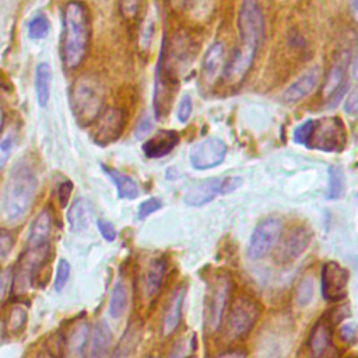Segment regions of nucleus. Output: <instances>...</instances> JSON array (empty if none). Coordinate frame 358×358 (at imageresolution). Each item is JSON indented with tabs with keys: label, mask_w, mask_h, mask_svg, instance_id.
I'll return each instance as SVG.
<instances>
[{
	"label": "nucleus",
	"mask_w": 358,
	"mask_h": 358,
	"mask_svg": "<svg viewBox=\"0 0 358 358\" xmlns=\"http://www.w3.org/2000/svg\"><path fill=\"white\" fill-rule=\"evenodd\" d=\"M50 227H52L50 214L48 210H42L31 224L28 239H27V248L49 246Z\"/></svg>",
	"instance_id": "nucleus-17"
},
{
	"label": "nucleus",
	"mask_w": 358,
	"mask_h": 358,
	"mask_svg": "<svg viewBox=\"0 0 358 358\" xmlns=\"http://www.w3.org/2000/svg\"><path fill=\"white\" fill-rule=\"evenodd\" d=\"M162 206L161 200L157 199V197H150L147 199L145 201H143L140 206H138V210H137V217L140 220H144L145 217L151 215L152 213H155L157 210H159Z\"/></svg>",
	"instance_id": "nucleus-35"
},
{
	"label": "nucleus",
	"mask_w": 358,
	"mask_h": 358,
	"mask_svg": "<svg viewBox=\"0 0 358 358\" xmlns=\"http://www.w3.org/2000/svg\"><path fill=\"white\" fill-rule=\"evenodd\" d=\"M357 109H358V96H357V91L352 90L351 94L347 96V101H345V110H347L350 115H355V113H357Z\"/></svg>",
	"instance_id": "nucleus-45"
},
{
	"label": "nucleus",
	"mask_w": 358,
	"mask_h": 358,
	"mask_svg": "<svg viewBox=\"0 0 358 358\" xmlns=\"http://www.w3.org/2000/svg\"><path fill=\"white\" fill-rule=\"evenodd\" d=\"M25 322H27V312H25V309L20 308V306H15L10 312L7 327H8V330L11 333H18L24 327Z\"/></svg>",
	"instance_id": "nucleus-33"
},
{
	"label": "nucleus",
	"mask_w": 358,
	"mask_h": 358,
	"mask_svg": "<svg viewBox=\"0 0 358 358\" xmlns=\"http://www.w3.org/2000/svg\"><path fill=\"white\" fill-rule=\"evenodd\" d=\"M14 144H15V137L11 131H8L6 136L1 137V140H0V171L6 166L8 158L13 152Z\"/></svg>",
	"instance_id": "nucleus-32"
},
{
	"label": "nucleus",
	"mask_w": 358,
	"mask_h": 358,
	"mask_svg": "<svg viewBox=\"0 0 358 358\" xmlns=\"http://www.w3.org/2000/svg\"><path fill=\"white\" fill-rule=\"evenodd\" d=\"M52 70L48 63H39L35 70V92L39 106H46L50 96Z\"/></svg>",
	"instance_id": "nucleus-25"
},
{
	"label": "nucleus",
	"mask_w": 358,
	"mask_h": 358,
	"mask_svg": "<svg viewBox=\"0 0 358 358\" xmlns=\"http://www.w3.org/2000/svg\"><path fill=\"white\" fill-rule=\"evenodd\" d=\"M141 337V327L138 323H130L126 331L123 333L122 338L119 340L116 348L112 352L110 358H130L140 341Z\"/></svg>",
	"instance_id": "nucleus-22"
},
{
	"label": "nucleus",
	"mask_w": 358,
	"mask_h": 358,
	"mask_svg": "<svg viewBox=\"0 0 358 358\" xmlns=\"http://www.w3.org/2000/svg\"><path fill=\"white\" fill-rule=\"evenodd\" d=\"M103 172L110 178V180L116 185V189H117V196L119 199H127V200H131V199H136L138 197V185L136 183L134 179H131L129 175L123 173V172H119L117 169L115 168H110V166H106V165H101Z\"/></svg>",
	"instance_id": "nucleus-21"
},
{
	"label": "nucleus",
	"mask_w": 358,
	"mask_h": 358,
	"mask_svg": "<svg viewBox=\"0 0 358 358\" xmlns=\"http://www.w3.org/2000/svg\"><path fill=\"white\" fill-rule=\"evenodd\" d=\"M348 63H345L344 60H338L336 62V64L330 69L324 85H323V96L326 99H330L345 83H348V80H345L347 77V67Z\"/></svg>",
	"instance_id": "nucleus-24"
},
{
	"label": "nucleus",
	"mask_w": 358,
	"mask_h": 358,
	"mask_svg": "<svg viewBox=\"0 0 358 358\" xmlns=\"http://www.w3.org/2000/svg\"><path fill=\"white\" fill-rule=\"evenodd\" d=\"M69 277H70V263L64 259H60L56 270V277H55V289L62 291Z\"/></svg>",
	"instance_id": "nucleus-34"
},
{
	"label": "nucleus",
	"mask_w": 358,
	"mask_h": 358,
	"mask_svg": "<svg viewBox=\"0 0 358 358\" xmlns=\"http://www.w3.org/2000/svg\"><path fill=\"white\" fill-rule=\"evenodd\" d=\"M215 358H246V351L243 350H228L225 352H221L220 355H217Z\"/></svg>",
	"instance_id": "nucleus-46"
},
{
	"label": "nucleus",
	"mask_w": 358,
	"mask_h": 358,
	"mask_svg": "<svg viewBox=\"0 0 358 358\" xmlns=\"http://www.w3.org/2000/svg\"><path fill=\"white\" fill-rule=\"evenodd\" d=\"M92 220V208L88 200L77 199L67 213V221L70 224V229L73 232H83L90 227Z\"/></svg>",
	"instance_id": "nucleus-19"
},
{
	"label": "nucleus",
	"mask_w": 358,
	"mask_h": 358,
	"mask_svg": "<svg viewBox=\"0 0 358 358\" xmlns=\"http://www.w3.org/2000/svg\"><path fill=\"white\" fill-rule=\"evenodd\" d=\"M186 1H187V0H171V4H172V7H175V8H180V7L185 6Z\"/></svg>",
	"instance_id": "nucleus-48"
},
{
	"label": "nucleus",
	"mask_w": 358,
	"mask_h": 358,
	"mask_svg": "<svg viewBox=\"0 0 358 358\" xmlns=\"http://www.w3.org/2000/svg\"><path fill=\"white\" fill-rule=\"evenodd\" d=\"M340 336L344 341L347 343H355V338H357V329H355V324L352 322H348V323H344L341 327H340Z\"/></svg>",
	"instance_id": "nucleus-43"
},
{
	"label": "nucleus",
	"mask_w": 358,
	"mask_h": 358,
	"mask_svg": "<svg viewBox=\"0 0 358 358\" xmlns=\"http://www.w3.org/2000/svg\"><path fill=\"white\" fill-rule=\"evenodd\" d=\"M312 124H313V119H309L303 123H301L295 130H294V141L302 145H306L308 137L310 134L312 130Z\"/></svg>",
	"instance_id": "nucleus-36"
},
{
	"label": "nucleus",
	"mask_w": 358,
	"mask_h": 358,
	"mask_svg": "<svg viewBox=\"0 0 358 358\" xmlns=\"http://www.w3.org/2000/svg\"><path fill=\"white\" fill-rule=\"evenodd\" d=\"M112 343V330L105 320H101L95 324L91 334L90 344V358H106L110 350Z\"/></svg>",
	"instance_id": "nucleus-18"
},
{
	"label": "nucleus",
	"mask_w": 358,
	"mask_h": 358,
	"mask_svg": "<svg viewBox=\"0 0 358 358\" xmlns=\"http://www.w3.org/2000/svg\"><path fill=\"white\" fill-rule=\"evenodd\" d=\"M227 154V144L217 137H208L196 143L189 152L190 164L197 171L220 165Z\"/></svg>",
	"instance_id": "nucleus-9"
},
{
	"label": "nucleus",
	"mask_w": 358,
	"mask_h": 358,
	"mask_svg": "<svg viewBox=\"0 0 358 358\" xmlns=\"http://www.w3.org/2000/svg\"><path fill=\"white\" fill-rule=\"evenodd\" d=\"M127 308V289L123 282L117 281L112 289L109 301V315L113 319H119Z\"/></svg>",
	"instance_id": "nucleus-28"
},
{
	"label": "nucleus",
	"mask_w": 358,
	"mask_h": 358,
	"mask_svg": "<svg viewBox=\"0 0 358 358\" xmlns=\"http://www.w3.org/2000/svg\"><path fill=\"white\" fill-rule=\"evenodd\" d=\"M183 298H185V288H178L175 294L171 296L164 315V320H162V336L166 337L176 330L180 322Z\"/></svg>",
	"instance_id": "nucleus-20"
},
{
	"label": "nucleus",
	"mask_w": 358,
	"mask_h": 358,
	"mask_svg": "<svg viewBox=\"0 0 358 358\" xmlns=\"http://www.w3.org/2000/svg\"><path fill=\"white\" fill-rule=\"evenodd\" d=\"M1 124H3V112L0 110V129H1Z\"/></svg>",
	"instance_id": "nucleus-50"
},
{
	"label": "nucleus",
	"mask_w": 358,
	"mask_h": 358,
	"mask_svg": "<svg viewBox=\"0 0 358 358\" xmlns=\"http://www.w3.org/2000/svg\"><path fill=\"white\" fill-rule=\"evenodd\" d=\"M14 245V239L6 229H0V259H6Z\"/></svg>",
	"instance_id": "nucleus-39"
},
{
	"label": "nucleus",
	"mask_w": 358,
	"mask_h": 358,
	"mask_svg": "<svg viewBox=\"0 0 358 358\" xmlns=\"http://www.w3.org/2000/svg\"><path fill=\"white\" fill-rule=\"evenodd\" d=\"M90 343V326L78 323L70 333L67 341L69 358H84Z\"/></svg>",
	"instance_id": "nucleus-23"
},
{
	"label": "nucleus",
	"mask_w": 358,
	"mask_h": 358,
	"mask_svg": "<svg viewBox=\"0 0 358 358\" xmlns=\"http://www.w3.org/2000/svg\"><path fill=\"white\" fill-rule=\"evenodd\" d=\"M238 31L239 45L234 49L222 71L225 81L229 84H238L245 78L263 42L264 17L257 0H242L238 13Z\"/></svg>",
	"instance_id": "nucleus-1"
},
{
	"label": "nucleus",
	"mask_w": 358,
	"mask_h": 358,
	"mask_svg": "<svg viewBox=\"0 0 358 358\" xmlns=\"http://www.w3.org/2000/svg\"><path fill=\"white\" fill-rule=\"evenodd\" d=\"M96 227H98L101 235L103 236V239H106L108 242H112V241L116 239L117 234H116V229L112 225V222H109L106 220H98L96 221Z\"/></svg>",
	"instance_id": "nucleus-41"
},
{
	"label": "nucleus",
	"mask_w": 358,
	"mask_h": 358,
	"mask_svg": "<svg viewBox=\"0 0 358 358\" xmlns=\"http://www.w3.org/2000/svg\"><path fill=\"white\" fill-rule=\"evenodd\" d=\"M347 143V129L337 116L315 119L306 145L326 152L341 151Z\"/></svg>",
	"instance_id": "nucleus-5"
},
{
	"label": "nucleus",
	"mask_w": 358,
	"mask_h": 358,
	"mask_svg": "<svg viewBox=\"0 0 358 358\" xmlns=\"http://www.w3.org/2000/svg\"><path fill=\"white\" fill-rule=\"evenodd\" d=\"M281 234L282 224L277 217H268L260 221L250 236L248 256L252 260H259L264 257L274 249V246L281 238Z\"/></svg>",
	"instance_id": "nucleus-6"
},
{
	"label": "nucleus",
	"mask_w": 358,
	"mask_h": 358,
	"mask_svg": "<svg viewBox=\"0 0 358 358\" xmlns=\"http://www.w3.org/2000/svg\"><path fill=\"white\" fill-rule=\"evenodd\" d=\"M259 317L257 302L246 295L238 296L229 310L227 330L232 338H239L250 331Z\"/></svg>",
	"instance_id": "nucleus-8"
},
{
	"label": "nucleus",
	"mask_w": 358,
	"mask_h": 358,
	"mask_svg": "<svg viewBox=\"0 0 358 358\" xmlns=\"http://www.w3.org/2000/svg\"><path fill=\"white\" fill-rule=\"evenodd\" d=\"M90 15L81 1H70L63 13L62 57L67 69L78 67L85 59L90 42Z\"/></svg>",
	"instance_id": "nucleus-2"
},
{
	"label": "nucleus",
	"mask_w": 358,
	"mask_h": 358,
	"mask_svg": "<svg viewBox=\"0 0 358 358\" xmlns=\"http://www.w3.org/2000/svg\"><path fill=\"white\" fill-rule=\"evenodd\" d=\"M179 143V134L173 130H159L143 144V152L148 158H162Z\"/></svg>",
	"instance_id": "nucleus-15"
},
{
	"label": "nucleus",
	"mask_w": 358,
	"mask_h": 358,
	"mask_svg": "<svg viewBox=\"0 0 358 358\" xmlns=\"http://www.w3.org/2000/svg\"><path fill=\"white\" fill-rule=\"evenodd\" d=\"M140 8V0H120L122 15L127 20L134 18Z\"/></svg>",
	"instance_id": "nucleus-38"
},
{
	"label": "nucleus",
	"mask_w": 358,
	"mask_h": 358,
	"mask_svg": "<svg viewBox=\"0 0 358 358\" xmlns=\"http://www.w3.org/2000/svg\"><path fill=\"white\" fill-rule=\"evenodd\" d=\"M320 78V69L312 67L298 77L282 94L281 99L284 103H295L308 96L317 85Z\"/></svg>",
	"instance_id": "nucleus-13"
},
{
	"label": "nucleus",
	"mask_w": 358,
	"mask_h": 358,
	"mask_svg": "<svg viewBox=\"0 0 358 358\" xmlns=\"http://www.w3.org/2000/svg\"><path fill=\"white\" fill-rule=\"evenodd\" d=\"M221 193V179L210 178L192 185L183 196V201L187 206L200 207L213 201Z\"/></svg>",
	"instance_id": "nucleus-14"
},
{
	"label": "nucleus",
	"mask_w": 358,
	"mask_h": 358,
	"mask_svg": "<svg viewBox=\"0 0 358 358\" xmlns=\"http://www.w3.org/2000/svg\"><path fill=\"white\" fill-rule=\"evenodd\" d=\"M331 348L330 322L323 317L312 329L309 336V350L313 358H323Z\"/></svg>",
	"instance_id": "nucleus-16"
},
{
	"label": "nucleus",
	"mask_w": 358,
	"mask_h": 358,
	"mask_svg": "<svg viewBox=\"0 0 358 358\" xmlns=\"http://www.w3.org/2000/svg\"><path fill=\"white\" fill-rule=\"evenodd\" d=\"M103 103V90L92 77H80L70 90V105L77 122L91 124L99 115Z\"/></svg>",
	"instance_id": "nucleus-4"
},
{
	"label": "nucleus",
	"mask_w": 358,
	"mask_h": 358,
	"mask_svg": "<svg viewBox=\"0 0 358 358\" xmlns=\"http://www.w3.org/2000/svg\"><path fill=\"white\" fill-rule=\"evenodd\" d=\"M192 108H193V103H192V98L190 95H183L180 98V102H179V106H178V120L180 123H186L187 119L190 117V113H192Z\"/></svg>",
	"instance_id": "nucleus-37"
},
{
	"label": "nucleus",
	"mask_w": 358,
	"mask_h": 358,
	"mask_svg": "<svg viewBox=\"0 0 358 358\" xmlns=\"http://www.w3.org/2000/svg\"><path fill=\"white\" fill-rule=\"evenodd\" d=\"M49 34V21L43 14H38L28 24V35L32 39H43Z\"/></svg>",
	"instance_id": "nucleus-30"
},
{
	"label": "nucleus",
	"mask_w": 358,
	"mask_h": 358,
	"mask_svg": "<svg viewBox=\"0 0 358 358\" xmlns=\"http://www.w3.org/2000/svg\"><path fill=\"white\" fill-rule=\"evenodd\" d=\"M150 358H158V357H150Z\"/></svg>",
	"instance_id": "nucleus-51"
},
{
	"label": "nucleus",
	"mask_w": 358,
	"mask_h": 358,
	"mask_svg": "<svg viewBox=\"0 0 358 358\" xmlns=\"http://www.w3.org/2000/svg\"><path fill=\"white\" fill-rule=\"evenodd\" d=\"M124 127L123 110L117 108H109L106 112L98 116L94 127V141L101 147H105L119 138Z\"/></svg>",
	"instance_id": "nucleus-11"
},
{
	"label": "nucleus",
	"mask_w": 358,
	"mask_h": 358,
	"mask_svg": "<svg viewBox=\"0 0 358 358\" xmlns=\"http://www.w3.org/2000/svg\"><path fill=\"white\" fill-rule=\"evenodd\" d=\"M315 294V285L313 280L310 277H305L301 280L298 288H296V301L299 305H308Z\"/></svg>",
	"instance_id": "nucleus-31"
},
{
	"label": "nucleus",
	"mask_w": 358,
	"mask_h": 358,
	"mask_svg": "<svg viewBox=\"0 0 358 358\" xmlns=\"http://www.w3.org/2000/svg\"><path fill=\"white\" fill-rule=\"evenodd\" d=\"M345 187L344 172L338 165H333L329 168V187H327V199H338L343 196Z\"/></svg>",
	"instance_id": "nucleus-29"
},
{
	"label": "nucleus",
	"mask_w": 358,
	"mask_h": 358,
	"mask_svg": "<svg viewBox=\"0 0 358 358\" xmlns=\"http://www.w3.org/2000/svg\"><path fill=\"white\" fill-rule=\"evenodd\" d=\"M242 186V178L241 176H227L221 179V193L228 194L234 190L239 189Z\"/></svg>",
	"instance_id": "nucleus-40"
},
{
	"label": "nucleus",
	"mask_w": 358,
	"mask_h": 358,
	"mask_svg": "<svg viewBox=\"0 0 358 358\" xmlns=\"http://www.w3.org/2000/svg\"><path fill=\"white\" fill-rule=\"evenodd\" d=\"M4 292H6V277L4 274L0 273V301L4 296Z\"/></svg>",
	"instance_id": "nucleus-47"
},
{
	"label": "nucleus",
	"mask_w": 358,
	"mask_h": 358,
	"mask_svg": "<svg viewBox=\"0 0 358 358\" xmlns=\"http://www.w3.org/2000/svg\"><path fill=\"white\" fill-rule=\"evenodd\" d=\"M38 187V179L25 161L17 162L6 182L3 196V211L8 221H20L32 206Z\"/></svg>",
	"instance_id": "nucleus-3"
},
{
	"label": "nucleus",
	"mask_w": 358,
	"mask_h": 358,
	"mask_svg": "<svg viewBox=\"0 0 358 358\" xmlns=\"http://www.w3.org/2000/svg\"><path fill=\"white\" fill-rule=\"evenodd\" d=\"M4 334H6V326H4V323L0 320V344L3 343Z\"/></svg>",
	"instance_id": "nucleus-49"
},
{
	"label": "nucleus",
	"mask_w": 358,
	"mask_h": 358,
	"mask_svg": "<svg viewBox=\"0 0 358 358\" xmlns=\"http://www.w3.org/2000/svg\"><path fill=\"white\" fill-rule=\"evenodd\" d=\"M348 270L337 262H326L322 267V295L329 302H338L347 296Z\"/></svg>",
	"instance_id": "nucleus-10"
},
{
	"label": "nucleus",
	"mask_w": 358,
	"mask_h": 358,
	"mask_svg": "<svg viewBox=\"0 0 358 358\" xmlns=\"http://www.w3.org/2000/svg\"><path fill=\"white\" fill-rule=\"evenodd\" d=\"M71 190H73V183L69 182V180L63 182V183L59 186L57 194H59V201H60V206H62V207H64V206L67 204V201H69V199H70V194H71Z\"/></svg>",
	"instance_id": "nucleus-44"
},
{
	"label": "nucleus",
	"mask_w": 358,
	"mask_h": 358,
	"mask_svg": "<svg viewBox=\"0 0 358 358\" xmlns=\"http://www.w3.org/2000/svg\"><path fill=\"white\" fill-rule=\"evenodd\" d=\"M152 127H154L152 119H151L148 115H145V116L138 122V124H137V127H136V133H134L136 138H143V137H145L147 134L151 133Z\"/></svg>",
	"instance_id": "nucleus-42"
},
{
	"label": "nucleus",
	"mask_w": 358,
	"mask_h": 358,
	"mask_svg": "<svg viewBox=\"0 0 358 358\" xmlns=\"http://www.w3.org/2000/svg\"><path fill=\"white\" fill-rule=\"evenodd\" d=\"M229 292H231L229 278L224 274L218 275L214 280L207 296V303L204 310V326L207 331L213 333L220 327L222 315L225 312V308L229 299Z\"/></svg>",
	"instance_id": "nucleus-7"
},
{
	"label": "nucleus",
	"mask_w": 358,
	"mask_h": 358,
	"mask_svg": "<svg viewBox=\"0 0 358 358\" xmlns=\"http://www.w3.org/2000/svg\"><path fill=\"white\" fill-rule=\"evenodd\" d=\"M310 238H312V234L306 228L303 227L295 228L292 232H289L284 238L282 243L280 245L278 252L275 255L277 262L288 263L298 259L303 253V250L308 248Z\"/></svg>",
	"instance_id": "nucleus-12"
},
{
	"label": "nucleus",
	"mask_w": 358,
	"mask_h": 358,
	"mask_svg": "<svg viewBox=\"0 0 358 358\" xmlns=\"http://www.w3.org/2000/svg\"><path fill=\"white\" fill-rule=\"evenodd\" d=\"M224 60V45L222 42H214L207 49L203 57V73L207 80H213L220 71Z\"/></svg>",
	"instance_id": "nucleus-26"
},
{
	"label": "nucleus",
	"mask_w": 358,
	"mask_h": 358,
	"mask_svg": "<svg viewBox=\"0 0 358 358\" xmlns=\"http://www.w3.org/2000/svg\"><path fill=\"white\" fill-rule=\"evenodd\" d=\"M165 268H166V263L164 259H155L148 266L147 275H145V291L150 298L158 294L162 284L164 274H165Z\"/></svg>",
	"instance_id": "nucleus-27"
}]
</instances>
